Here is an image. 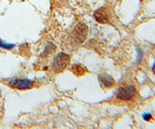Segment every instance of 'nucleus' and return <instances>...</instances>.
<instances>
[{
  "label": "nucleus",
  "instance_id": "nucleus-1",
  "mask_svg": "<svg viewBox=\"0 0 155 129\" xmlns=\"http://www.w3.org/2000/svg\"><path fill=\"white\" fill-rule=\"evenodd\" d=\"M70 62V56L65 53L58 54L55 57L53 62L54 72L56 73H60L64 70L66 67L68 66Z\"/></svg>",
  "mask_w": 155,
  "mask_h": 129
},
{
  "label": "nucleus",
  "instance_id": "nucleus-2",
  "mask_svg": "<svg viewBox=\"0 0 155 129\" xmlns=\"http://www.w3.org/2000/svg\"><path fill=\"white\" fill-rule=\"evenodd\" d=\"M88 35V27L85 23H78L74 27L72 33V37L77 43H82L86 39Z\"/></svg>",
  "mask_w": 155,
  "mask_h": 129
},
{
  "label": "nucleus",
  "instance_id": "nucleus-3",
  "mask_svg": "<svg viewBox=\"0 0 155 129\" xmlns=\"http://www.w3.org/2000/svg\"><path fill=\"white\" fill-rule=\"evenodd\" d=\"M136 89L133 85H127L120 87L116 94V97L123 100H128L134 97Z\"/></svg>",
  "mask_w": 155,
  "mask_h": 129
},
{
  "label": "nucleus",
  "instance_id": "nucleus-4",
  "mask_svg": "<svg viewBox=\"0 0 155 129\" xmlns=\"http://www.w3.org/2000/svg\"><path fill=\"white\" fill-rule=\"evenodd\" d=\"M9 85L18 90H28L34 87V82L27 79H12L9 82Z\"/></svg>",
  "mask_w": 155,
  "mask_h": 129
},
{
  "label": "nucleus",
  "instance_id": "nucleus-5",
  "mask_svg": "<svg viewBox=\"0 0 155 129\" xmlns=\"http://www.w3.org/2000/svg\"><path fill=\"white\" fill-rule=\"evenodd\" d=\"M94 17L99 23H104V24L109 23L112 18L111 13L109 9L106 7H102L97 9L94 13Z\"/></svg>",
  "mask_w": 155,
  "mask_h": 129
},
{
  "label": "nucleus",
  "instance_id": "nucleus-6",
  "mask_svg": "<svg viewBox=\"0 0 155 129\" xmlns=\"http://www.w3.org/2000/svg\"><path fill=\"white\" fill-rule=\"evenodd\" d=\"M99 80L101 85L106 88H111L115 85V81L111 76L107 74H101L99 76Z\"/></svg>",
  "mask_w": 155,
  "mask_h": 129
},
{
  "label": "nucleus",
  "instance_id": "nucleus-7",
  "mask_svg": "<svg viewBox=\"0 0 155 129\" xmlns=\"http://www.w3.org/2000/svg\"><path fill=\"white\" fill-rule=\"evenodd\" d=\"M71 71L77 76H82V75L85 74V73L87 72L86 69L81 65H74L72 66Z\"/></svg>",
  "mask_w": 155,
  "mask_h": 129
},
{
  "label": "nucleus",
  "instance_id": "nucleus-8",
  "mask_svg": "<svg viewBox=\"0 0 155 129\" xmlns=\"http://www.w3.org/2000/svg\"><path fill=\"white\" fill-rule=\"evenodd\" d=\"M15 47L14 44H6V43L3 42V41H0V48H5V49H12Z\"/></svg>",
  "mask_w": 155,
  "mask_h": 129
},
{
  "label": "nucleus",
  "instance_id": "nucleus-9",
  "mask_svg": "<svg viewBox=\"0 0 155 129\" xmlns=\"http://www.w3.org/2000/svg\"><path fill=\"white\" fill-rule=\"evenodd\" d=\"M143 118L144 119L145 121H150V119L152 118L151 114H150V113H145L143 115Z\"/></svg>",
  "mask_w": 155,
  "mask_h": 129
},
{
  "label": "nucleus",
  "instance_id": "nucleus-10",
  "mask_svg": "<svg viewBox=\"0 0 155 129\" xmlns=\"http://www.w3.org/2000/svg\"><path fill=\"white\" fill-rule=\"evenodd\" d=\"M153 72L155 73V62H154V64H153Z\"/></svg>",
  "mask_w": 155,
  "mask_h": 129
}]
</instances>
